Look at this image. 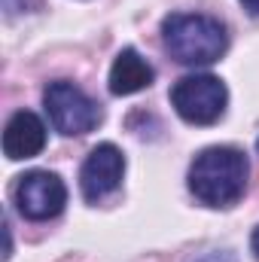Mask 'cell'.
Masks as SVG:
<instances>
[{"label":"cell","mask_w":259,"mask_h":262,"mask_svg":"<svg viewBox=\"0 0 259 262\" xmlns=\"http://www.w3.org/2000/svg\"><path fill=\"white\" fill-rule=\"evenodd\" d=\"M247 156L235 146H207L189 165V192L207 207H232L247 189Z\"/></svg>","instance_id":"6da1fadb"},{"label":"cell","mask_w":259,"mask_h":262,"mask_svg":"<svg viewBox=\"0 0 259 262\" xmlns=\"http://www.w3.org/2000/svg\"><path fill=\"white\" fill-rule=\"evenodd\" d=\"M162 40L174 61L189 67L220 61L229 46L223 21L201 12H171L162 21Z\"/></svg>","instance_id":"7a4b0ae2"},{"label":"cell","mask_w":259,"mask_h":262,"mask_svg":"<svg viewBox=\"0 0 259 262\" xmlns=\"http://www.w3.org/2000/svg\"><path fill=\"white\" fill-rule=\"evenodd\" d=\"M229 104V89L220 76L210 73H189L174 82L171 107L189 125H213Z\"/></svg>","instance_id":"3957f363"},{"label":"cell","mask_w":259,"mask_h":262,"mask_svg":"<svg viewBox=\"0 0 259 262\" xmlns=\"http://www.w3.org/2000/svg\"><path fill=\"white\" fill-rule=\"evenodd\" d=\"M43 104H46V113H49L55 131H61L67 137L89 134L92 128H98V122H101V107L82 89H76L67 79H58V82L46 85Z\"/></svg>","instance_id":"277c9868"},{"label":"cell","mask_w":259,"mask_h":262,"mask_svg":"<svg viewBox=\"0 0 259 262\" xmlns=\"http://www.w3.org/2000/svg\"><path fill=\"white\" fill-rule=\"evenodd\" d=\"M15 204L28 220H52L64 210L67 186L52 171H28L15 183Z\"/></svg>","instance_id":"5b68a950"},{"label":"cell","mask_w":259,"mask_h":262,"mask_svg":"<svg viewBox=\"0 0 259 262\" xmlns=\"http://www.w3.org/2000/svg\"><path fill=\"white\" fill-rule=\"evenodd\" d=\"M125 156L116 143H98L79 171V192L89 204H98L122 186Z\"/></svg>","instance_id":"8992f818"},{"label":"cell","mask_w":259,"mask_h":262,"mask_svg":"<svg viewBox=\"0 0 259 262\" xmlns=\"http://www.w3.org/2000/svg\"><path fill=\"white\" fill-rule=\"evenodd\" d=\"M46 146V125L37 113L31 110H18L12 113V119L3 128V156L9 162H21V159H34L40 156Z\"/></svg>","instance_id":"52a82bcc"},{"label":"cell","mask_w":259,"mask_h":262,"mask_svg":"<svg viewBox=\"0 0 259 262\" xmlns=\"http://www.w3.org/2000/svg\"><path fill=\"white\" fill-rule=\"evenodd\" d=\"M156 70L153 64L137 52V49H122L110 67V92L113 95H137L153 82Z\"/></svg>","instance_id":"ba28073f"},{"label":"cell","mask_w":259,"mask_h":262,"mask_svg":"<svg viewBox=\"0 0 259 262\" xmlns=\"http://www.w3.org/2000/svg\"><path fill=\"white\" fill-rule=\"evenodd\" d=\"M34 6H37V0H3V9H6V15L28 12V9H34Z\"/></svg>","instance_id":"9c48e42d"},{"label":"cell","mask_w":259,"mask_h":262,"mask_svg":"<svg viewBox=\"0 0 259 262\" xmlns=\"http://www.w3.org/2000/svg\"><path fill=\"white\" fill-rule=\"evenodd\" d=\"M241 6H244L250 15H256V18H259V0H241Z\"/></svg>","instance_id":"30bf717a"},{"label":"cell","mask_w":259,"mask_h":262,"mask_svg":"<svg viewBox=\"0 0 259 262\" xmlns=\"http://www.w3.org/2000/svg\"><path fill=\"white\" fill-rule=\"evenodd\" d=\"M250 244H253V253H256V259H259V226H256V232H253V241Z\"/></svg>","instance_id":"8fae6325"},{"label":"cell","mask_w":259,"mask_h":262,"mask_svg":"<svg viewBox=\"0 0 259 262\" xmlns=\"http://www.w3.org/2000/svg\"><path fill=\"white\" fill-rule=\"evenodd\" d=\"M256 149H259V140H256Z\"/></svg>","instance_id":"7c38bea8"}]
</instances>
